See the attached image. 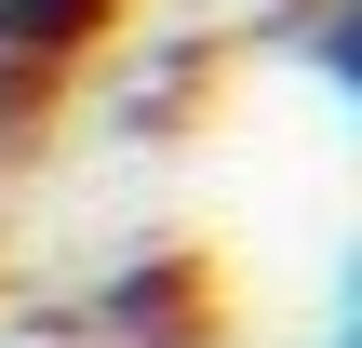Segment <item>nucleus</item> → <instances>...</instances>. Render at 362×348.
I'll return each mask as SVG.
<instances>
[{
  "instance_id": "nucleus-1",
  "label": "nucleus",
  "mask_w": 362,
  "mask_h": 348,
  "mask_svg": "<svg viewBox=\"0 0 362 348\" xmlns=\"http://www.w3.org/2000/svg\"><path fill=\"white\" fill-rule=\"evenodd\" d=\"M322 348H362V335H349V322H336V335H322Z\"/></svg>"
}]
</instances>
